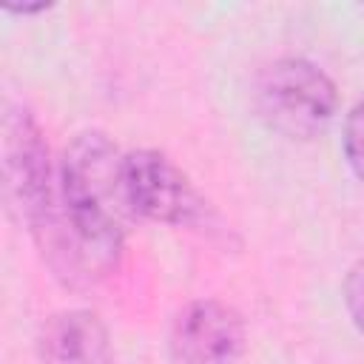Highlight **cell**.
I'll list each match as a JSON object with an SVG mask.
<instances>
[{"label": "cell", "mask_w": 364, "mask_h": 364, "mask_svg": "<svg viewBox=\"0 0 364 364\" xmlns=\"http://www.w3.org/2000/svg\"><path fill=\"white\" fill-rule=\"evenodd\" d=\"M245 318L236 307L219 299L185 304L168 336L171 358L176 364H233L245 353Z\"/></svg>", "instance_id": "4"}, {"label": "cell", "mask_w": 364, "mask_h": 364, "mask_svg": "<svg viewBox=\"0 0 364 364\" xmlns=\"http://www.w3.org/2000/svg\"><path fill=\"white\" fill-rule=\"evenodd\" d=\"M344 304L358 336L364 338V259H358L344 279Z\"/></svg>", "instance_id": "7"}, {"label": "cell", "mask_w": 364, "mask_h": 364, "mask_svg": "<svg viewBox=\"0 0 364 364\" xmlns=\"http://www.w3.org/2000/svg\"><path fill=\"white\" fill-rule=\"evenodd\" d=\"M253 100L264 125L287 139L318 136L338 105L333 80L301 57H284L264 65L256 77Z\"/></svg>", "instance_id": "2"}, {"label": "cell", "mask_w": 364, "mask_h": 364, "mask_svg": "<svg viewBox=\"0 0 364 364\" xmlns=\"http://www.w3.org/2000/svg\"><path fill=\"white\" fill-rule=\"evenodd\" d=\"M37 355L43 364H108V330L91 310H60L40 324Z\"/></svg>", "instance_id": "5"}, {"label": "cell", "mask_w": 364, "mask_h": 364, "mask_svg": "<svg viewBox=\"0 0 364 364\" xmlns=\"http://www.w3.org/2000/svg\"><path fill=\"white\" fill-rule=\"evenodd\" d=\"M60 202L74 230L119 259L134 210L125 193V154L102 134H77L60 162Z\"/></svg>", "instance_id": "1"}, {"label": "cell", "mask_w": 364, "mask_h": 364, "mask_svg": "<svg viewBox=\"0 0 364 364\" xmlns=\"http://www.w3.org/2000/svg\"><path fill=\"white\" fill-rule=\"evenodd\" d=\"M51 9V3H31V6H14V3H6V11H14V14H37V11H46Z\"/></svg>", "instance_id": "8"}, {"label": "cell", "mask_w": 364, "mask_h": 364, "mask_svg": "<svg viewBox=\"0 0 364 364\" xmlns=\"http://www.w3.org/2000/svg\"><path fill=\"white\" fill-rule=\"evenodd\" d=\"M125 193L134 216L173 225V228H213L216 213L162 151L139 148L125 154Z\"/></svg>", "instance_id": "3"}, {"label": "cell", "mask_w": 364, "mask_h": 364, "mask_svg": "<svg viewBox=\"0 0 364 364\" xmlns=\"http://www.w3.org/2000/svg\"><path fill=\"white\" fill-rule=\"evenodd\" d=\"M344 156L353 173L364 182V97L353 105L344 122Z\"/></svg>", "instance_id": "6"}]
</instances>
